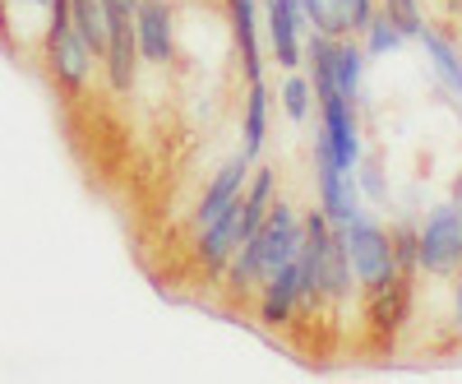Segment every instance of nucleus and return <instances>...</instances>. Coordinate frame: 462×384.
<instances>
[{
  "label": "nucleus",
  "mask_w": 462,
  "mask_h": 384,
  "mask_svg": "<svg viewBox=\"0 0 462 384\" xmlns=\"http://www.w3.org/2000/svg\"><path fill=\"white\" fill-rule=\"evenodd\" d=\"M19 5H51V0H19Z\"/></svg>",
  "instance_id": "obj_23"
},
{
  "label": "nucleus",
  "mask_w": 462,
  "mask_h": 384,
  "mask_svg": "<svg viewBox=\"0 0 462 384\" xmlns=\"http://www.w3.org/2000/svg\"><path fill=\"white\" fill-rule=\"evenodd\" d=\"M47 65H51V74L60 84H69V89H84L88 80H93V65H97V56H93V47L84 42V33L79 28H56V33H47Z\"/></svg>",
  "instance_id": "obj_6"
},
{
  "label": "nucleus",
  "mask_w": 462,
  "mask_h": 384,
  "mask_svg": "<svg viewBox=\"0 0 462 384\" xmlns=\"http://www.w3.org/2000/svg\"><path fill=\"white\" fill-rule=\"evenodd\" d=\"M139 33H134V10H111L106 5V80L116 93H130L134 89V74H139Z\"/></svg>",
  "instance_id": "obj_3"
},
{
  "label": "nucleus",
  "mask_w": 462,
  "mask_h": 384,
  "mask_svg": "<svg viewBox=\"0 0 462 384\" xmlns=\"http://www.w3.org/2000/svg\"><path fill=\"white\" fill-rule=\"evenodd\" d=\"M245 176H250V153H236L217 176H213V185L204 190V200H199V209H195V218H189V227L195 232H204V227L222 213V209H231L241 195H245Z\"/></svg>",
  "instance_id": "obj_8"
},
{
  "label": "nucleus",
  "mask_w": 462,
  "mask_h": 384,
  "mask_svg": "<svg viewBox=\"0 0 462 384\" xmlns=\"http://www.w3.org/2000/svg\"><path fill=\"white\" fill-rule=\"evenodd\" d=\"M365 56H389L398 42H402V28L389 19V10H383V14H374L370 23H365Z\"/></svg>",
  "instance_id": "obj_18"
},
{
  "label": "nucleus",
  "mask_w": 462,
  "mask_h": 384,
  "mask_svg": "<svg viewBox=\"0 0 462 384\" xmlns=\"http://www.w3.org/2000/svg\"><path fill=\"white\" fill-rule=\"evenodd\" d=\"M457 329H462V278H457Z\"/></svg>",
  "instance_id": "obj_22"
},
{
  "label": "nucleus",
  "mask_w": 462,
  "mask_h": 384,
  "mask_svg": "<svg viewBox=\"0 0 462 384\" xmlns=\"http://www.w3.org/2000/svg\"><path fill=\"white\" fill-rule=\"evenodd\" d=\"M300 28H305L300 0H268V42H273L278 65L287 70L300 61Z\"/></svg>",
  "instance_id": "obj_10"
},
{
  "label": "nucleus",
  "mask_w": 462,
  "mask_h": 384,
  "mask_svg": "<svg viewBox=\"0 0 462 384\" xmlns=\"http://www.w3.org/2000/svg\"><path fill=\"white\" fill-rule=\"evenodd\" d=\"M300 237H305L300 218H296L287 204H278L273 213L263 218L259 237H250V241H254V250H259V274L268 278L273 268H282L287 259H296V250H300Z\"/></svg>",
  "instance_id": "obj_4"
},
{
  "label": "nucleus",
  "mask_w": 462,
  "mask_h": 384,
  "mask_svg": "<svg viewBox=\"0 0 462 384\" xmlns=\"http://www.w3.org/2000/svg\"><path fill=\"white\" fill-rule=\"evenodd\" d=\"M389 19L402 28V37H420V10H416V0H389Z\"/></svg>",
  "instance_id": "obj_20"
},
{
  "label": "nucleus",
  "mask_w": 462,
  "mask_h": 384,
  "mask_svg": "<svg viewBox=\"0 0 462 384\" xmlns=\"http://www.w3.org/2000/svg\"><path fill=\"white\" fill-rule=\"evenodd\" d=\"M315 163H319V200H324V213L333 227H346L352 218H361V200H356V176L337 172L333 153L324 144V135L315 139Z\"/></svg>",
  "instance_id": "obj_5"
},
{
  "label": "nucleus",
  "mask_w": 462,
  "mask_h": 384,
  "mask_svg": "<svg viewBox=\"0 0 462 384\" xmlns=\"http://www.w3.org/2000/svg\"><path fill=\"white\" fill-rule=\"evenodd\" d=\"M361 70H365V52L356 42H342L333 47V80H337V93H346L356 102V89H361Z\"/></svg>",
  "instance_id": "obj_15"
},
{
  "label": "nucleus",
  "mask_w": 462,
  "mask_h": 384,
  "mask_svg": "<svg viewBox=\"0 0 462 384\" xmlns=\"http://www.w3.org/2000/svg\"><path fill=\"white\" fill-rule=\"evenodd\" d=\"M393 250H398V264H416V232H402L393 241Z\"/></svg>",
  "instance_id": "obj_21"
},
{
  "label": "nucleus",
  "mask_w": 462,
  "mask_h": 384,
  "mask_svg": "<svg viewBox=\"0 0 462 384\" xmlns=\"http://www.w3.org/2000/svg\"><path fill=\"white\" fill-rule=\"evenodd\" d=\"M273 213V172H254V181L245 185V195H241V241L259 237V227L263 218Z\"/></svg>",
  "instance_id": "obj_13"
},
{
  "label": "nucleus",
  "mask_w": 462,
  "mask_h": 384,
  "mask_svg": "<svg viewBox=\"0 0 462 384\" xmlns=\"http://www.w3.org/2000/svg\"><path fill=\"white\" fill-rule=\"evenodd\" d=\"M263 135H268V89H263V80H254L250 102H245V153L250 158L263 148Z\"/></svg>",
  "instance_id": "obj_16"
},
{
  "label": "nucleus",
  "mask_w": 462,
  "mask_h": 384,
  "mask_svg": "<svg viewBox=\"0 0 462 384\" xmlns=\"http://www.w3.org/2000/svg\"><path fill=\"white\" fill-rule=\"evenodd\" d=\"M231 10V28H236V42H241V61H245V80H263V61H259V14H254V0H226Z\"/></svg>",
  "instance_id": "obj_12"
},
{
  "label": "nucleus",
  "mask_w": 462,
  "mask_h": 384,
  "mask_svg": "<svg viewBox=\"0 0 462 384\" xmlns=\"http://www.w3.org/2000/svg\"><path fill=\"white\" fill-rule=\"evenodd\" d=\"M305 10V23L315 33H328V37H342L352 33V14H346V0H300Z\"/></svg>",
  "instance_id": "obj_14"
},
{
  "label": "nucleus",
  "mask_w": 462,
  "mask_h": 384,
  "mask_svg": "<svg viewBox=\"0 0 462 384\" xmlns=\"http://www.w3.org/2000/svg\"><path fill=\"white\" fill-rule=\"evenodd\" d=\"M300 305V264L287 259L282 268L263 278V296H259V320L263 324H282L291 320V311Z\"/></svg>",
  "instance_id": "obj_9"
},
{
  "label": "nucleus",
  "mask_w": 462,
  "mask_h": 384,
  "mask_svg": "<svg viewBox=\"0 0 462 384\" xmlns=\"http://www.w3.org/2000/svg\"><path fill=\"white\" fill-rule=\"evenodd\" d=\"M134 33H139V56H143L148 65H167V61L176 56V33H171L167 0H139Z\"/></svg>",
  "instance_id": "obj_7"
},
{
  "label": "nucleus",
  "mask_w": 462,
  "mask_h": 384,
  "mask_svg": "<svg viewBox=\"0 0 462 384\" xmlns=\"http://www.w3.org/2000/svg\"><path fill=\"white\" fill-rule=\"evenodd\" d=\"M282 107H287L291 121H305V117H310V84H305V80H287L282 84Z\"/></svg>",
  "instance_id": "obj_19"
},
{
  "label": "nucleus",
  "mask_w": 462,
  "mask_h": 384,
  "mask_svg": "<svg viewBox=\"0 0 462 384\" xmlns=\"http://www.w3.org/2000/svg\"><path fill=\"white\" fill-rule=\"evenodd\" d=\"M420 42H426V52H430L435 70L444 74V80L453 84V93L462 98V56L453 52V42H444V37H439L435 28H420Z\"/></svg>",
  "instance_id": "obj_17"
},
{
  "label": "nucleus",
  "mask_w": 462,
  "mask_h": 384,
  "mask_svg": "<svg viewBox=\"0 0 462 384\" xmlns=\"http://www.w3.org/2000/svg\"><path fill=\"white\" fill-rule=\"evenodd\" d=\"M337 241L352 259V274L370 287V292H389L402 274H398V250L389 241V232H379L374 222L365 218H352L346 227H337Z\"/></svg>",
  "instance_id": "obj_1"
},
{
  "label": "nucleus",
  "mask_w": 462,
  "mask_h": 384,
  "mask_svg": "<svg viewBox=\"0 0 462 384\" xmlns=\"http://www.w3.org/2000/svg\"><path fill=\"white\" fill-rule=\"evenodd\" d=\"M236 250H241V200L231 204V209H222L199 232V259L208 268H226Z\"/></svg>",
  "instance_id": "obj_11"
},
{
  "label": "nucleus",
  "mask_w": 462,
  "mask_h": 384,
  "mask_svg": "<svg viewBox=\"0 0 462 384\" xmlns=\"http://www.w3.org/2000/svg\"><path fill=\"white\" fill-rule=\"evenodd\" d=\"M457 259H462V209L439 204L416 232V264L430 268V274H448Z\"/></svg>",
  "instance_id": "obj_2"
}]
</instances>
